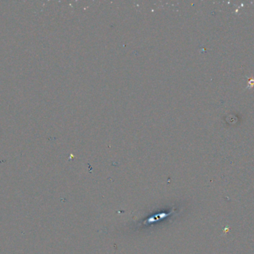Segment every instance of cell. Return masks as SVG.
<instances>
[{"mask_svg": "<svg viewBox=\"0 0 254 254\" xmlns=\"http://www.w3.org/2000/svg\"><path fill=\"white\" fill-rule=\"evenodd\" d=\"M248 86H247L246 89L248 88H253L254 87V78H248Z\"/></svg>", "mask_w": 254, "mask_h": 254, "instance_id": "obj_1", "label": "cell"}]
</instances>
